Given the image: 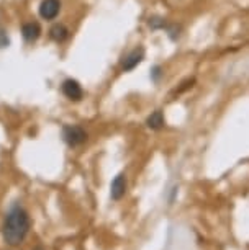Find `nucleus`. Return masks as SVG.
Masks as SVG:
<instances>
[{"mask_svg": "<svg viewBox=\"0 0 249 250\" xmlns=\"http://www.w3.org/2000/svg\"><path fill=\"white\" fill-rule=\"evenodd\" d=\"M143 59H144V49L143 48H135L133 51H130V53L123 58L121 69H123V72H130V70H133L135 67H138Z\"/></svg>", "mask_w": 249, "mask_h": 250, "instance_id": "5", "label": "nucleus"}, {"mask_svg": "<svg viewBox=\"0 0 249 250\" xmlns=\"http://www.w3.org/2000/svg\"><path fill=\"white\" fill-rule=\"evenodd\" d=\"M30 228H31V221L28 213L20 205H13L10 208V211L7 213L5 219H3V226H2L3 240L8 245H12V247L20 245L25 240Z\"/></svg>", "mask_w": 249, "mask_h": 250, "instance_id": "1", "label": "nucleus"}, {"mask_svg": "<svg viewBox=\"0 0 249 250\" xmlns=\"http://www.w3.org/2000/svg\"><path fill=\"white\" fill-rule=\"evenodd\" d=\"M33 250H45V249L41 247V245H38V247H35V249H33Z\"/></svg>", "mask_w": 249, "mask_h": 250, "instance_id": "12", "label": "nucleus"}, {"mask_svg": "<svg viewBox=\"0 0 249 250\" xmlns=\"http://www.w3.org/2000/svg\"><path fill=\"white\" fill-rule=\"evenodd\" d=\"M126 187H128V183H126V177L123 175V173L116 175L115 180L112 182V187H110L112 200H115V201L121 200V198L125 196V193H126Z\"/></svg>", "mask_w": 249, "mask_h": 250, "instance_id": "6", "label": "nucleus"}, {"mask_svg": "<svg viewBox=\"0 0 249 250\" xmlns=\"http://www.w3.org/2000/svg\"><path fill=\"white\" fill-rule=\"evenodd\" d=\"M164 25H166V21L162 18H153V20H149V26L151 28H164Z\"/></svg>", "mask_w": 249, "mask_h": 250, "instance_id": "10", "label": "nucleus"}, {"mask_svg": "<svg viewBox=\"0 0 249 250\" xmlns=\"http://www.w3.org/2000/svg\"><path fill=\"white\" fill-rule=\"evenodd\" d=\"M49 36H51V40L56 41V43H63V41H66L69 38V30H68V26L58 23V25H54L49 30Z\"/></svg>", "mask_w": 249, "mask_h": 250, "instance_id": "8", "label": "nucleus"}, {"mask_svg": "<svg viewBox=\"0 0 249 250\" xmlns=\"http://www.w3.org/2000/svg\"><path fill=\"white\" fill-rule=\"evenodd\" d=\"M151 75H153L154 80H158L159 77H161V67H159V65H156V67L153 69V74Z\"/></svg>", "mask_w": 249, "mask_h": 250, "instance_id": "11", "label": "nucleus"}, {"mask_svg": "<svg viewBox=\"0 0 249 250\" xmlns=\"http://www.w3.org/2000/svg\"><path fill=\"white\" fill-rule=\"evenodd\" d=\"M63 93L70 102H81L84 97V90L81 83L74 79H66L63 82Z\"/></svg>", "mask_w": 249, "mask_h": 250, "instance_id": "3", "label": "nucleus"}, {"mask_svg": "<svg viewBox=\"0 0 249 250\" xmlns=\"http://www.w3.org/2000/svg\"><path fill=\"white\" fill-rule=\"evenodd\" d=\"M61 12V0H41L40 3V17L43 20H54Z\"/></svg>", "mask_w": 249, "mask_h": 250, "instance_id": "4", "label": "nucleus"}, {"mask_svg": "<svg viewBox=\"0 0 249 250\" xmlns=\"http://www.w3.org/2000/svg\"><path fill=\"white\" fill-rule=\"evenodd\" d=\"M146 126H148L149 129H154V131H158V129L164 128V115H162V111H161V110L153 111L151 115L148 116Z\"/></svg>", "mask_w": 249, "mask_h": 250, "instance_id": "9", "label": "nucleus"}, {"mask_svg": "<svg viewBox=\"0 0 249 250\" xmlns=\"http://www.w3.org/2000/svg\"><path fill=\"white\" fill-rule=\"evenodd\" d=\"M22 35L26 41L33 43L41 36V26L36 21H28L22 26Z\"/></svg>", "mask_w": 249, "mask_h": 250, "instance_id": "7", "label": "nucleus"}, {"mask_svg": "<svg viewBox=\"0 0 249 250\" xmlns=\"http://www.w3.org/2000/svg\"><path fill=\"white\" fill-rule=\"evenodd\" d=\"M63 139L70 147H77L87 141V131L81 126H64L63 128Z\"/></svg>", "mask_w": 249, "mask_h": 250, "instance_id": "2", "label": "nucleus"}]
</instances>
